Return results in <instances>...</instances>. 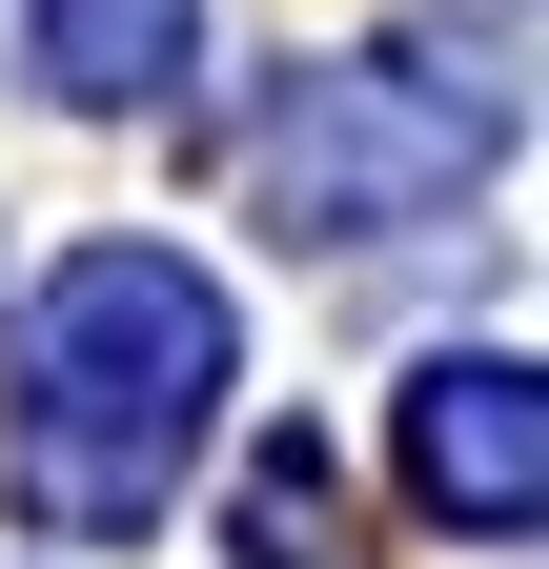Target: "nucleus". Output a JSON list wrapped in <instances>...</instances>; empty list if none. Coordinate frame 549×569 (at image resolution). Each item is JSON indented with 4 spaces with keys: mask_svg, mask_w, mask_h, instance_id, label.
<instances>
[{
    "mask_svg": "<svg viewBox=\"0 0 549 569\" xmlns=\"http://www.w3.org/2000/svg\"><path fill=\"white\" fill-rule=\"evenodd\" d=\"M183 61H203V0H41V82L122 122V102H183Z\"/></svg>",
    "mask_w": 549,
    "mask_h": 569,
    "instance_id": "20e7f679",
    "label": "nucleus"
},
{
    "mask_svg": "<svg viewBox=\"0 0 549 569\" xmlns=\"http://www.w3.org/2000/svg\"><path fill=\"white\" fill-rule=\"evenodd\" d=\"M407 488H428L448 529H489V549L549 509V407H529L509 346H448V367L407 387Z\"/></svg>",
    "mask_w": 549,
    "mask_h": 569,
    "instance_id": "7ed1b4c3",
    "label": "nucleus"
},
{
    "mask_svg": "<svg viewBox=\"0 0 549 569\" xmlns=\"http://www.w3.org/2000/svg\"><path fill=\"white\" fill-rule=\"evenodd\" d=\"M489 163H509V41L407 21V41L286 82V122H264V224L286 244H407V224H448Z\"/></svg>",
    "mask_w": 549,
    "mask_h": 569,
    "instance_id": "f03ea898",
    "label": "nucleus"
},
{
    "mask_svg": "<svg viewBox=\"0 0 549 569\" xmlns=\"http://www.w3.org/2000/svg\"><path fill=\"white\" fill-rule=\"evenodd\" d=\"M244 569H347V468H326L306 448V427H264V448H244Z\"/></svg>",
    "mask_w": 549,
    "mask_h": 569,
    "instance_id": "39448f33",
    "label": "nucleus"
},
{
    "mask_svg": "<svg viewBox=\"0 0 549 569\" xmlns=\"http://www.w3.org/2000/svg\"><path fill=\"white\" fill-rule=\"evenodd\" d=\"M203 407H224V284L183 244H82L21 326V509L61 549H122L183 488Z\"/></svg>",
    "mask_w": 549,
    "mask_h": 569,
    "instance_id": "f257e3e1",
    "label": "nucleus"
}]
</instances>
